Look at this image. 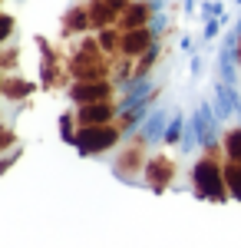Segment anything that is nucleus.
<instances>
[{
  "instance_id": "39448f33",
  "label": "nucleus",
  "mask_w": 241,
  "mask_h": 248,
  "mask_svg": "<svg viewBox=\"0 0 241 248\" xmlns=\"http://www.w3.org/2000/svg\"><path fill=\"white\" fill-rule=\"evenodd\" d=\"M106 96H109V83L106 79H79L73 86V99L83 103V106L86 103H103Z\"/></svg>"
},
{
  "instance_id": "6e6552de",
  "label": "nucleus",
  "mask_w": 241,
  "mask_h": 248,
  "mask_svg": "<svg viewBox=\"0 0 241 248\" xmlns=\"http://www.w3.org/2000/svg\"><path fill=\"white\" fill-rule=\"evenodd\" d=\"M152 17V7L149 3H129L119 17V27L122 30H136V27H146V20Z\"/></svg>"
},
{
  "instance_id": "ddd939ff",
  "label": "nucleus",
  "mask_w": 241,
  "mask_h": 248,
  "mask_svg": "<svg viewBox=\"0 0 241 248\" xmlns=\"http://www.w3.org/2000/svg\"><path fill=\"white\" fill-rule=\"evenodd\" d=\"M99 46H103V50H116V46L122 50V37H119L116 30H103V37H99Z\"/></svg>"
},
{
  "instance_id": "f257e3e1",
  "label": "nucleus",
  "mask_w": 241,
  "mask_h": 248,
  "mask_svg": "<svg viewBox=\"0 0 241 248\" xmlns=\"http://www.w3.org/2000/svg\"><path fill=\"white\" fill-rule=\"evenodd\" d=\"M73 77L76 79H103L106 77V57L99 43H83V50L73 57Z\"/></svg>"
},
{
  "instance_id": "9b49d317",
  "label": "nucleus",
  "mask_w": 241,
  "mask_h": 248,
  "mask_svg": "<svg viewBox=\"0 0 241 248\" xmlns=\"http://www.w3.org/2000/svg\"><path fill=\"white\" fill-rule=\"evenodd\" d=\"M225 149H228V155H231V162H241V129H231V133H228Z\"/></svg>"
},
{
  "instance_id": "20e7f679",
  "label": "nucleus",
  "mask_w": 241,
  "mask_h": 248,
  "mask_svg": "<svg viewBox=\"0 0 241 248\" xmlns=\"http://www.w3.org/2000/svg\"><path fill=\"white\" fill-rule=\"evenodd\" d=\"M129 7V0H93L90 10V23L93 27H112L116 20L122 17V10Z\"/></svg>"
},
{
  "instance_id": "423d86ee",
  "label": "nucleus",
  "mask_w": 241,
  "mask_h": 248,
  "mask_svg": "<svg viewBox=\"0 0 241 248\" xmlns=\"http://www.w3.org/2000/svg\"><path fill=\"white\" fill-rule=\"evenodd\" d=\"M149 43H152V33H149L146 27L126 30V33H122V53H126V57H139V53L149 50Z\"/></svg>"
},
{
  "instance_id": "6ab92c4d",
  "label": "nucleus",
  "mask_w": 241,
  "mask_h": 248,
  "mask_svg": "<svg viewBox=\"0 0 241 248\" xmlns=\"http://www.w3.org/2000/svg\"><path fill=\"white\" fill-rule=\"evenodd\" d=\"M238 57H241V50H238Z\"/></svg>"
},
{
  "instance_id": "f3484780",
  "label": "nucleus",
  "mask_w": 241,
  "mask_h": 248,
  "mask_svg": "<svg viewBox=\"0 0 241 248\" xmlns=\"http://www.w3.org/2000/svg\"><path fill=\"white\" fill-rule=\"evenodd\" d=\"M10 142H14V133L10 129H0V149H7Z\"/></svg>"
},
{
  "instance_id": "1a4fd4ad",
  "label": "nucleus",
  "mask_w": 241,
  "mask_h": 248,
  "mask_svg": "<svg viewBox=\"0 0 241 248\" xmlns=\"http://www.w3.org/2000/svg\"><path fill=\"white\" fill-rule=\"evenodd\" d=\"M172 172H175L172 159H166V155H155V159L149 162V182H152L155 189H166L168 179H172Z\"/></svg>"
},
{
  "instance_id": "9d476101",
  "label": "nucleus",
  "mask_w": 241,
  "mask_h": 248,
  "mask_svg": "<svg viewBox=\"0 0 241 248\" xmlns=\"http://www.w3.org/2000/svg\"><path fill=\"white\" fill-rule=\"evenodd\" d=\"M225 182H228V192L241 199V162H231L228 169H225Z\"/></svg>"
},
{
  "instance_id": "dca6fc26",
  "label": "nucleus",
  "mask_w": 241,
  "mask_h": 248,
  "mask_svg": "<svg viewBox=\"0 0 241 248\" xmlns=\"http://www.w3.org/2000/svg\"><path fill=\"white\" fill-rule=\"evenodd\" d=\"M10 30H14V20L7 17V14H0V40L10 37Z\"/></svg>"
},
{
  "instance_id": "f8f14e48",
  "label": "nucleus",
  "mask_w": 241,
  "mask_h": 248,
  "mask_svg": "<svg viewBox=\"0 0 241 248\" xmlns=\"http://www.w3.org/2000/svg\"><path fill=\"white\" fill-rule=\"evenodd\" d=\"M90 23V10H70L66 14V30H83Z\"/></svg>"
},
{
  "instance_id": "7ed1b4c3",
  "label": "nucleus",
  "mask_w": 241,
  "mask_h": 248,
  "mask_svg": "<svg viewBox=\"0 0 241 248\" xmlns=\"http://www.w3.org/2000/svg\"><path fill=\"white\" fill-rule=\"evenodd\" d=\"M116 139H119V133L112 129L109 123H106V126H83V129L76 133V146H79L83 153H103V149H109Z\"/></svg>"
},
{
  "instance_id": "2eb2a0df",
  "label": "nucleus",
  "mask_w": 241,
  "mask_h": 248,
  "mask_svg": "<svg viewBox=\"0 0 241 248\" xmlns=\"http://www.w3.org/2000/svg\"><path fill=\"white\" fill-rule=\"evenodd\" d=\"M3 93L17 99V96H27V93H30V86H27L23 79H10V83H3Z\"/></svg>"
},
{
  "instance_id": "0eeeda50",
  "label": "nucleus",
  "mask_w": 241,
  "mask_h": 248,
  "mask_svg": "<svg viewBox=\"0 0 241 248\" xmlns=\"http://www.w3.org/2000/svg\"><path fill=\"white\" fill-rule=\"evenodd\" d=\"M112 116V106L103 99V103H86L83 109H79V123L83 126H106Z\"/></svg>"
},
{
  "instance_id": "f03ea898",
  "label": "nucleus",
  "mask_w": 241,
  "mask_h": 248,
  "mask_svg": "<svg viewBox=\"0 0 241 248\" xmlns=\"http://www.w3.org/2000/svg\"><path fill=\"white\" fill-rule=\"evenodd\" d=\"M225 172L215 166V159L211 155H205L202 162L195 166V189H198V195H208V199H225Z\"/></svg>"
},
{
  "instance_id": "a211bd4d",
  "label": "nucleus",
  "mask_w": 241,
  "mask_h": 248,
  "mask_svg": "<svg viewBox=\"0 0 241 248\" xmlns=\"http://www.w3.org/2000/svg\"><path fill=\"white\" fill-rule=\"evenodd\" d=\"M0 90H3V79H0Z\"/></svg>"
},
{
  "instance_id": "4468645a",
  "label": "nucleus",
  "mask_w": 241,
  "mask_h": 248,
  "mask_svg": "<svg viewBox=\"0 0 241 248\" xmlns=\"http://www.w3.org/2000/svg\"><path fill=\"white\" fill-rule=\"evenodd\" d=\"M136 169H139V149H129L119 159V172H136Z\"/></svg>"
}]
</instances>
